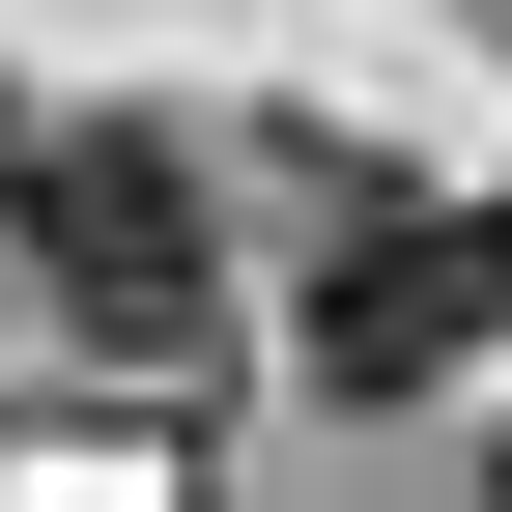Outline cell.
Segmentation results:
<instances>
[{"label":"cell","instance_id":"cell-2","mask_svg":"<svg viewBox=\"0 0 512 512\" xmlns=\"http://www.w3.org/2000/svg\"><path fill=\"white\" fill-rule=\"evenodd\" d=\"M0 228L57 256V342H86L114 399H171V370H200V143H171V114L0 143Z\"/></svg>","mask_w":512,"mask_h":512},{"label":"cell","instance_id":"cell-1","mask_svg":"<svg viewBox=\"0 0 512 512\" xmlns=\"http://www.w3.org/2000/svg\"><path fill=\"white\" fill-rule=\"evenodd\" d=\"M285 342H313V399H456L512 342V200H456V171H313Z\"/></svg>","mask_w":512,"mask_h":512},{"label":"cell","instance_id":"cell-3","mask_svg":"<svg viewBox=\"0 0 512 512\" xmlns=\"http://www.w3.org/2000/svg\"><path fill=\"white\" fill-rule=\"evenodd\" d=\"M484 512H512V456H484Z\"/></svg>","mask_w":512,"mask_h":512}]
</instances>
